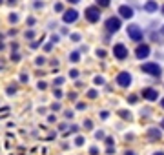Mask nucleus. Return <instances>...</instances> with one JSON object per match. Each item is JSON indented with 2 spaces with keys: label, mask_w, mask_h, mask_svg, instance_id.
Listing matches in <instances>:
<instances>
[{
  "label": "nucleus",
  "mask_w": 164,
  "mask_h": 155,
  "mask_svg": "<svg viewBox=\"0 0 164 155\" xmlns=\"http://www.w3.org/2000/svg\"><path fill=\"white\" fill-rule=\"evenodd\" d=\"M109 6V0H97V8H106Z\"/></svg>",
  "instance_id": "13"
},
{
  "label": "nucleus",
  "mask_w": 164,
  "mask_h": 155,
  "mask_svg": "<svg viewBox=\"0 0 164 155\" xmlns=\"http://www.w3.org/2000/svg\"><path fill=\"white\" fill-rule=\"evenodd\" d=\"M8 4H11V6H15V4H17V0H8Z\"/></svg>",
  "instance_id": "29"
},
{
  "label": "nucleus",
  "mask_w": 164,
  "mask_h": 155,
  "mask_svg": "<svg viewBox=\"0 0 164 155\" xmlns=\"http://www.w3.org/2000/svg\"><path fill=\"white\" fill-rule=\"evenodd\" d=\"M119 11H120V17H124V18H131L133 17V9L129 8V6H120Z\"/></svg>",
  "instance_id": "10"
},
{
  "label": "nucleus",
  "mask_w": 164,
  "mask_h": 155,
  "mask_svg": "<svg viewBox=\"0 0 164 155\" xmlns=\"http://www.w3.org/2000/svg\"><path fill=\"white\" fill-rule=\"evenodd\" d=\"M157 2H153V0H149V2H146L144 4V11H148V13H153V11H157Z\"/></svg>",
  "instance_id": "12"
},
{
  "label": "nucleus",
  "mask_w": 164,
  "mask_h": 155,
  "mask_svg": "<svg viewBox=\"0 0 164 155\" xmlns=\"http://www.w3.org/2000/svg\"><path fill=\"white\" fill-rule=\"evenodd\" d=\"M75 144H77V146H82V144H84V139H82V137H77V139H75Z\"/></svg>",
  "instance_id": "15"
},
{
  "label": "nucleus",
  "mask_w": 164,
  "mask_h": 155,
  "mask_svg": "<svg viewBox=\"0 0 164 155\" xmlns=\"http://www.w3.org/2000/svg\"><path fill=\"white\" fill-rule=\"evenodd\" d=\"M137 57H139V58L149 57V46H148V44H140L139 48H137Z\"/></svg>",
  "instance_id": "9"
},
{
  "label": "nucleus",
  "mask_w": 164,
  "mask_h": 155,
  "mask_svg": "<svg viewBox=\"0 0 164 155\" xmlns=\"http://www.w3.org/2000/svg\"><path fill=\"white\" fill-rule=\"evenodd\" d=\"M90 153H91V155H97V153H99V150H97V148H91Z\"/></svg>",
  "instance_id": "26"
},
{
  "label": "nucleus",
  "mask_w": 164,
  "mask_h": 155,
  "mask_svg": "<svg viewBox=\"0 0 164 155\" xmlns=\"http://www.w3.org/2000/svg\"><path fill=\"white\" fill-rule=\"evenodd\" d=\"M95 84H104V79H102V77H95Z\"/></svg>",
  "instance_id": "16"
},
{
  "label": "nucleus",
  "mask_w": 164,
  "mask_h": 155,
  "mask_svg": "<svg viewBox=\"0 0 164 155\" xmlns=\"http://www.w3.org/2000/svg\"><path fill=\"white\" fill-rule=\"evenodd\" d=\"M62 82H64V79H62V77H58L57 80H55V86H60V84H62Z\"/></svg>",
  "instance_id": "21"
},
{
  "label": "nucleus",
  "mask_w": 164,
  "mask_h": 155,
  "mask_svg": "<svg viewBox=\"0 0 164 155\" xmlns=\"http://www.w3.org/2000/svg\"><path fill=\"white\" fill-rule=\"evenodd\" d=\"M64 22L66 24H71V22H75V20L79 18V11H75V9H67L66 13H64Z\"/></svg>",
  "instance_id": "8"
},
{
  "label": "nucleus",
  "mask_w": 164,
  "mask_h": 155,
  "mask_svg": "<svg viewBox=\"0 0 164 155\" xmlns=\"http://www.w3.org/2000/svg\"><path fill=\"white\" fill-rule=\"evenodd\" d=\"M55 9H57V11H62V4H55Z\"/></svg>",
  "instance_id": "27"
},
{
  "label": "nucleus",
  "mask_w": 164,
  "mask_h": 155,
  "mask_svg": "<svg viewBox=\"0 0 164 155\" xmlns=\"http://www.w3.org/2000/svg\"><path fill=\"white\" fill-rule=\"evenodd\" d=\"M153 155H164V153H162V152H157V153H153Z\"/></svg>",
  "instance_id": "32"
},
{
  "label": "nucleus",
  "mask_w": 164,
  "mask_h": 155,
  "mask_svg": "<svg viewBox=\"0 0 164 155\" xmlns=\"http://www.w3.org/2000/svg\"><path fill=\"white\" fill-rule=\"evenodd\" d=\"M67 2H71V4H77V2H79V0H67Z\"/></svg>",
  "instance_id": "31"
},
{
  "label": "nucleus",
  "mask_w": 164,
  "mask_h": 155,
  "mask_svg": "<svg viewBox=\"0 0 164 155\" xmlns=\"http://www.w3.org/2000/svg\"><path fill=\"white\" fill-rule=\"evenodd\" d=\"M97 55H99L100 58H104V57H106V51H104V49H99V51H97Z\"/></svg>",
  "instance_id": "20"
},
{
  "label": "nucleus",
  "mask_w": 164,
  "mask_h": 155,
  "mask_svg": "<svg viewBox=\"0 0 164 155\" xmlns=\"http://www.w3.org/2000/svg\"><path fill=\"white\" fill-rule=\"evenodd\" d=\"M142 97L148 100H157L159 99V91L153 90V88H146V90H142Z\"/></svg>",
  "instance_id": "7"
},
{
  "label": "nucleus",
  "mask_w": 164,
  "mask_h": 155,
  "mask_svg": "<svg viewBox=\"0 0 164 155\" xmlns=\"http://www.w3.org/2000/svg\"><path fill=\"white\" fill-rule=\"evenodd\" d=\"M161 124H162V128H164V119H162V122H161Z\"/></svg>",
  "instance_id": "35"
},
{
  "label": "nucleus",
  "mask_w": 164,
  "mask_h": 155,
  "mask_svg": "<svg viewBox=\"0 0 164 155\" xmlns=\"http://www.w3.org/2000/svg\"><path fill=\"white\" fill-rule=\"evenodd\" d=\"M144 73H148V75H153V77H159L162 70H161V66L157 64V62H146V64H142V68H140Z\"/></svg>",
  "instance_id": "1"
},
{
  "label": "nucleus",
  "mask_w": 164,
  "mask_h": 155,
  "mask_svg": "<svg viewBox=\"0 0 164 155\" xmlns=\"http://www.w3.org/2000/svg\"><path fill=\"white\" fill-rule=\"evenodd\" d=\"M53 93H55V97H57V99H60V97H62V91H60V90H58V88H57V90H55Z\"/></svg>",
  "instance_id": "19"
},
{
  "label": "nucleus",
  "mask_w": 164,
  "mask_h": 155,
  "mask_svg": "<svg viewBox=\"0 0 164 155\" xmlns=\"http://www.w3.org/2000/svg\"><path fill=\"white\" fill-rule=\"evenodd\" d=\"M161 31H162V33H164V26H162V28H161Z\"/></svg>",
  "instance_id": "33"
},
{
  "label": "nucleus",
  "mask_w": 164,
  "mask_h": 155,
  "mask_svg": "<svg viewBox=\"0 0 164 155\" xmlns=\"http://www.w3.org/2000/svg\"><path fill=\"white\" fill-rule=\"evenodd\" d=\"M120 115L124 117V119H129V111H120Z\"/></svg>",
  "instance_id": "24"
},
{
  "label": "nucleus",
  "mask_w": 164,
  "mask_h": 155,
  "mask_svg": "<svg viewBox=\"0 0 164 155\" xmlns=\"http://www.w3.org/2000/svg\"><path fill=\"white\" fill-rule=\"evenodd\" d=\"M26 37H27V38H33V37H35V33H33V31H27Z\"/></svg>",
  "instance_id": "25"
},
{
  "label": "nucleus",
  "mask_w": 164,
  "mask_h": 155,
  "mask_svg": "<svg viewBox=\"0 0 164 155\" xmlns=\"http://www.w3.org/2000/svg\"><path fill=\"white\" fill-rule=\"evenodd\" d=\"M148 135H149V139H151V140H159L162 137V133H161V130H157V128H149Z\"/></svg>",
  "instance_id": "11"
},
{
  "label": "nucleus",
  "mask_w": 164,
  "mask_h": 155,
  "mask_svg": "<svg viewBox=\"0 0 164 155\" xmlns=\"http://www.w3.org/2000/svg\"><path fill=\"white\" fill-rule=\"evenodd\" d=\"M113 55L117 57L119 60L126 58V57H128V48H126L124 44H115V46H113Z\"/></svg>",
  "instance_id": "6"
},
{
  "label": "nucleus",
  "mask_w": 164,
  "mask_h": 155,
  "mask_svg": "<svg viewBox=\"0 0 164 155\" xmlns=\"http://www.w3.org/2000/svg\"><path fill=\"white\" fill-rule=\"evenodd\" d=\"M95 137H97V139H102V137H104V133H102V131H97V135H95Z\"/></svg>",
  "instance_id": "28"
},
{
  "label": "nucleus",
  "mask_w": 164,
  "mask_h": 155,
  "mask_svg": "<svg viewBox=\"0 0 164 155\" xmlns=\"http://www.w3.org/2000/svg\"><path fill=\"white\" fill-rule=\"evenodd\" d=\"M71 38L75 40V42H79V40H80V35H77V33H75V35H71Z\"/></svg>",
  "instance_id": "23"
},
{
  "label": "nucleus",
  "mask_w": 164,
  "mask_h": 155,
  "mask_svg": "<svg viewBox=\"0 0 164 155\" xmlns=\"http://www.w3.org/2000/svg\"><path fill=\"white\" fill-rule=\"evenodd\" d=\"M162 13H164V6H162Z\"/></svg>",
  "instance_id": "36"
},
{
  "label": "nucleus",
  "mask_w": 164,
  "mask_h": 155,
  "mask_svg": "<svg viewBox=\"0 0 164 155\" xmlns=\"http://www.w3.org/2000/svg\"><path fill=\"white\" fill-rule=\"evenodd\" d=\"M128 37L131 40H135V42H140V40H142V29L137 24L128 26Z\"/></svg>",
  "instance_id": "2"
},
{
  "label": "nucleus",
  "mask_w": 164,
  "mask_h": 155,
  "mask_svg": "<svg viewBox=\"0 0 164 155\" xmlns=\"http://www.w3.org/2000/svg\"><path fill=\"white\" fill-rule=\"evenodd\" d=\"M106 29H108L109 33H117V31L120 29V20H119L117 17H109V18L106 20Z\"/></svg>",
  "instance_id": "4"
},
{
  "label": "nucleus",
  "mask_w": 164,
  "mask_h": 155,
  "mask_svg": "<svg viewBox=\"0 0 164 155\" xmlns=\"http://www.w3.org/2000/svg\"><path fill=\"white\" fill-rule=\"evenodd\" d=\"M9 20H11V22H17V20H18V17L15 15V13H13V15H9Z\"/></svg>",
  "instance_id": "22"
},
{
  "label": "nucleus",
  "mask_w": 164,
  "mask_h": 155,
  "mask_svg": "<svg viewBox=\"0 0 164 155\" xmlns=\"http://www.w3.org/2000/svg\"><path fill=\"white\" fill-rule=\"evenodd\" d=\"M124 155H137V153H135V152H126Z\"/></svg>",
  "instance_id": "30"
},
{
  "label": "nucleus",
  "mask_w": 164,
  "mask_h": 155,
  "mask_svg": "<svg viewBox=\"0 0 164 155\" xmlns=\"http://www.w3.org/2000/svg\"><path fill=\"white\" fill-rule=\"evenodd\" d=\"M161 104H162V108H164V99H162V102H161Z\"/></svg>",
  "instance_id": "34"
},
{
  "label": "nucleus",
  "mask_w": 164,
  "mask_h": 155,
  "mask_svg": "<svg viewBox=\"0 0 164 155\" xmlns=\"http://www.w3.org/2000/svg\"><path fill=\"white\" fill-rule=\"evenodd\" d=\"M69 77L77 79V77H79V71H77V70H71V71H69Z\"/></svg>",
  "instance_id": "18"
},
{
  "label": "nucleus",
  "mask_w": 164,
  "mask_h": 155,
  "mask_svg": "<svg viewBox=\"0 0 164 155\" xmlns=\"http://www.w3.org/2000/svg\"><path fill=\"white\" fill-rule=\"evenodd\" d=\"M84 15H86V18L90 20V22H99V18H100V11H99L97 6H90V8L84 11Z\"/></svg>",
  "instance_id": "3"
},
{
  "label": "nucleus",
  "mask_w": 164,
  "mask_h": 155,
  "mask_svg": "<svg viewBox=\"0 0 164 155\" xmlns=\"http://www.w3.org/2000/svg\"><path fill=\"white\" fill-rule=\"evenodd\" d=\"M79 58H80L79 53H71V55H69V60H71V62H79Z\"/></svg>",
  "instance_id": "14"
},
{
  "label": "nucleus",
  "mask_w": 164,
  "mask_h": 155,
  "mask_svg": "<svg viewBox=\"0 0 164 155\" xmlns=\"http://www.w3.org/2000/svg\"><path fill=\"white\" fill-rule=\"evenodd\" d=\"M117 84L122 86V88H128V86H131V75H129L128 71H122L117 75Z\"/></svg>",
  "instance_id": "5"
},
{
  "label": "nucleus",
  "mask_w": 164,
  "mask_h": 155,
  "mask_svg": "<svg viewBox=\"0 0 164 155\" xmlns=\"http://www.w3.org/2000/svg\"><path fill=\"white\" fill-rule=\"evenodd\" d=\"M88 97H90V99H95V97H97V91H95V90L88 91Z\"/></svg>",
  "instance_id": "17"
}]
</instances>
